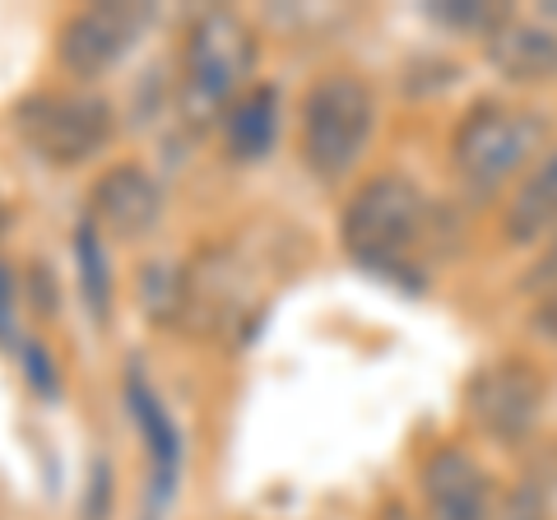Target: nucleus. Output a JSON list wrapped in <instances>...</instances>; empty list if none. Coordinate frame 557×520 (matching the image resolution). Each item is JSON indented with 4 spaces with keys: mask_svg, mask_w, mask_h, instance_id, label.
<instances>
[{
    "mask_svg": "<svg viewBox=\"0 0 557 520\" xmlns=\"http://www.w3.org/2000/svg\"><path fill=\"white\" fill-rule=\"evenodd\" d=\"M548 153V116L507 102H479L450 135V168L474 196H493Z\"/></svg>",
    "mask_w": 557,
    "mask_h": 520,
    "instance_id": "nucleus-2",
    "label": "nucleus"
},
{
    "mask_svg": "<svg viewBox=\"0 0 557 520\" xmlns=\"http://www.w3.org/2000/svg\"><path fill=\"white\" fill-rule=\"evenodd\" d=\"M14 131L47 168H79L112 145L116 112L94 89H42L14 102Z\"/></svg>",
    "mask_w": 557,
    "mask_h": 520,
    "instance_id": "nucleus-5",
    "label": "nucleus"
},
{
    "mask_svg": "<svg viewBox=\"0 0 557 520\" xmlns=\"http://www.w3.org/2000/svg\"><path fill=\"white\" fill-rule=\"evenodd\" d=\"M5 223H10V210H5V200H0V233H5Z\"/></svg>",
    "mask_w": 557,
    "mask_h": 520,
    "instance_id": "nucleus-24",
    "label": "nucleus"
},
{
    "mask_svg": "<svg viewBox=\"0 0 557 520\" xmlns=\"http://www.w3.org/2000/svg\"><path fill=\"white\" fill-rule=\"evenodd\" d=\"M126 413L131 423L139 428V437H145V450H149V507L163 511L172 493H177V474H182V432L172 423L168 405L159 400V391L145 381L139 368H126Z\"/></svg>",
    "mask_w": 557,
    "mask_h": 520,
    "instance_id": "nucleus-10",
    "label": "nucleus"
},
{
    "mask_svg": "<svg viewBox=\"0 0 557 520\" xmlns=\"http://www.w3.org/2000/svg\"><path fill=\"white\" fill-rule=\"evenodd\" d=\"M14 354H20V372L28 381V391L38 395V400H57V395H61V368H57V358L47 354V344L24 335Z\"/></svg>",
    "mask_w": 557,
    "mask_h": 520,
    "instance_id": "nucleus-17",
    "label": "nucleus"
},
{
    "mask_svg": "<svg viewBox=\"0 0 557 520\" xmlns=\"http://www.w3.org/2000/svg\"><path fill=\"white\" fill-rule=\"evenodd\" d=\"M135 298L149 325H177L190 307V270L168 256L145 260L135 274Z\"/></svg>",
    "mask_w": 557,
    "mask_h": 520,
    "instance_id": "nucleus-14",
    "label": "nucleus"
},
{
    "mask_svg": "<svg viewBox=\"0 0 557 520\" xmlns=\"http://www.w3.org/2000/svg\"><path fill=\"white\" fill-rule=\"evenodd\" d=\"M530 331H534L539 339L557 344V288H553V293H544V298H534V311H530Z\"/></svg>",
    "mask_w": 557,
    "mask_h": 520,
    "instance_id": "nucleus-22",
    "label": "nucleus"
},
{
    "mask_svg": "<svg viewBox=\"0 0 557 520\" xmlns=\"http://www.w3.org/2000/svg\"><path fill=\"white\" fill-rule=\"evenodd\" d=\"M112 507H116V470H112V460H108V456H94L79 520H112Z\"/></svg>",
    "mask_w": 557,
    "mask_h": 520,
    "instance_id": "nucleus-19",
    "label": "nucleus"
},
{
    "mask_svg": "<svg viewBox=\"0 0 557 520\" xmlns=\"http://www.w3.org/2000/svg\"><path fill=\"white\" fill-rule=\"evenodd\" d=\"M423 520H497L493 479L465 446H437L418 470Z\"/></svg>",
    "mask_w": 557,
    "mask_h": 520,
    "instance_id": "nucleus-8",
    "label": "nucleus"
},
{
    "mask_svg": "<svg viewBox=\"0 0 557 520\" xmlns=\"http://www.w3.org/2000/svg\"><path fill=\"white\" fill-rule=\"evenodd\" d=\"M428 233V205L423 190L399 172H376L368 177L354 200L339 214V242L344 251L368 270H399L409 251Z\"/></svg>",
    "mask_w": 557,
    "mask_h": 520,
    "instance_id": "nucleus-4",
    "label": "nucleus"
},
{
    "mask_svg": "<svg viewBox=\"0 0 557 520\" xmlns=\"http://www.w3.org/2000/svg\"><path fill=\"white\" fill-rule=\"evenodd\" d=\"M302 126H298V149L302 163L317 182H344L358 168V159L372 145L376 131V98L368 89V79L335 71L321 75L302 94Z\"/></svg>",
    "mask_w": 557,
    "mask_h": 520,
    "instance_id": "nucleus-3",
    "label": "nucleus"
},
{
    "mask_svg": "<svg viewBox=\"0 0 557 520\" xmlns=\"http://www.w3.org/2000/svg\"><path fill=\"white\" fill-rule=\"evenodd\" d=\"M149 20H153V5H126V0L84 5L57 33V65L70 79L94 84L131 57Z\"/></svg>",
    "mask_w": 557,
    "mask_h": 520,
    "instance_id": "nucleus-7",
    "label": "nucleus"
},
{
    "mask_svg": "<svg viewBox=\"0 0 557 520\" xmlns=\"http://www.w3.org/2000/svg\"><path fill=\"white\" fill-rule=\"evenodd\" d=\"M376 520H418L409 507H405V502H386V507H381V516Z\"/></svg>",
    "mask_w": 557,
    "mask_h": 520,
    "instance_id": "nucleus-23",
    "label": "nucleus"
},
{
    "mask_svg": "<svg viewBox=\"0 0 557 520\" xmlns=\"http://www.w3.org/2000/svg\"><path fill=\"white\" fill-rule=\"evenodd\" d=\"M28 288H33V311L47 321V317H57L61 311V288L51 284V274L42 260H33V270H28Z\"/></svg>",
    "mask_w": 557,
    "mask_h": 520,
    "instance_id": "nucleus-21",
    "label": "nucleus"
},
{
    "mask_svg": "<svg viewBox=\"0 0 557 520\" xmlns=\"http://www.w3.org/2000/svg\"><path fill=\"white\" fill-rule=\"evenodd\" d=\"M483 57L502 79L544 84L557 75V28L534 24V20H516L511 14L493 38H483Z\"/></svg>",
    "mask_w": 557,
    "mask_h": 520,
    "instance_id": "nucleus-11",
    "label": "nucleus"
},
{
    "mask_svg": "<svg viewBox=\"0 0 557 520\" xmlns=\"http://www.w3.org/2000/svg\"><path fill=\"white\" fill-rule=\"evenodd\" d=\"M89 219L121 242H139L163 219V186L139 163H112L94 177Z\"/></svg>",
    "mask_w": 557,
    "mask_h": 520,
    "instance_id": "nucleus-9",
    "label": "nucleus"
},
{
    "mask_svg": "<svg viewBox=\"0 0 557 520\" xmlns=\"http://www.w3.org/2000/svg\"><path fill=\"white\" fill-rule=\"evenodd\" d=\"M256 33L251 24L233 10H209L200 14L186 33L182 47V84H177V102L182 116L190 126H209V121L228 116V108L251 89V71H256Z\"/></svg>",
    "mask_w": 557,
    "mask_h": 520,
    "instance_id": "nucleus-1",
    "label": "nucleus"
},
{
    "mask_svg": "<svg viewBox=\"0 0 557 520\" xmlns=\"http://www.w3.org/2000/svg\"><path fill=\"white\" fill-rule=\"evenodd\" d=\"M544 400H548V381L544 372L534 368L530 358H493L469 376V391H465V405H469V419L479 423L483 437L493 442H525L530 432L544 419Z\"/></svg>",
    "mask_w": 557,
    "mask_h": 520,
    "instance_id": "nucleus-6",
    "label": "nucleus"
},
{
    "mask_svg": "<svg viewBox=\"0 0 557 520\" xmlns=\"http://www.w3.org/2000/svg\"><path fill=\"white\" fill-rule=\"evenodd\" d=\"M284 98L274 84H251L228 116H223V140H228L233 163H265L278 145V126H284Z\"/></svg>",
    "mask_w": 557,
    "mask_h": 520,
    "instance_id": "nucleus-13",
    "label": "nucleus"
},
{
    "mask_svg": "<svg viewBox=\"0 0 557 520\" xmlns=\"http://www.w3.org/2000/svg\"><path fill=\"white\" fill-rule=\"evenodd\" d=\"M497 520H553V479L548 470H525L497 507Z\"/></svg>",
    "mask_w": 557,
    "mask_h": 520,
    "instance_id": "nucleus-16",
    "label": "nucleus"
},
{
    "mask_svg": "<svg viewBox=\"0 0 557 520\" xmlns=\"http://www.w3.org/2000/svg\"><path fill=\"white\" fill-rule=\"evenodd\" d=\"M20 280L10 260H0V349H20Z\"/></svg>",
    "mask_w": 557,
    "mask_h": 520,
    "instance_id": "nucleus-20",
    "label": "nucleus"
},
{
    "mask_svg": "<svg viewBox=\"0 0 557 520\" xmlns=\"http://www.w3.org/2000/svg\"><path fill=\"white\" fill-rule=\"evenodd\" d=\"M437 24L446 28H460V33H479V38H493V33L511 20L507 10H497V5H432L428 10Z\"/></svg>",
    "mask_w": 557,
    "mask_h": 520,
    "instance_id": "nucleus-18",
    "label": "nucleus"
},
{
    "mask_svg": "<svg viewBox=\"0 0 557 520\" xmlns=\"http://www.w3.org/2000/svg\"><path fill=\"white\" fill-rule=\"evenodd\" d=\"M75 270H79V293H84V311L94 325L112 321V270H108V251H102V228L84 214L75 228Z\"/></svg>",
    "mask_w": 557,
    "mask_h": 520,
    "instance_id": "nucleus-15",
    "label": "nucleus"
},
{
    "mask_svg": "<svg viewBox=\"0 0 557 520\" xmlns=\"http://www.w3.org/2000/svg\"><path fill=\"white\" fill-rule=\"evenodd\" d=\"M502 237L511 247H539L557 237V145L539 159L502 210Z\"/></svg>",
    "mask_w": 557,
    "mask_h": 520,
    "instance_id": "nucleus-12",
    "label": "nucleus"
}]
</instances>
